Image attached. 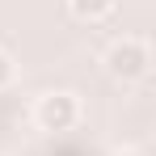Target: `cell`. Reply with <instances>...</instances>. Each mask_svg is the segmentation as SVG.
Segmentation results:
<instances>
[{
  "label": "cell",
  "mask_w": 156,
  "mask_h": 156,
  "mask_svg": "<svg viewBox=\"0 0 156 156\" xmlns=\"http://www.w3.org/2000/svg\"><path fill=\"white\" fill-rule=\"evenodd\" d=\"M101 63H105V72H110V80L135 84V80H144L152 72V51H148L144 38H114V42L105 47Z\"/></svg>",
  "instance_id": "obj_1"
},
{
  "label": "cell",
  "mask_w": 156,
  "mask_h": 156,
  "mask_svg": "<svg viewBox=\"0 0 156 156\" xmlns=\"http://www.w3.org/2000/svg\"><path fill=\"white\" fill-rule=\"evenodd\" d=\"M80 97L72 93V89H51V93H42L38 101H34V122H38V131H72L80 122Z\"/></svg>",
  "instance_id": "obj_2"
},
{
  "label": "cell",
  "mask_w": 156,
  "mask_h": 156,
  "mask_svg": "<svg viewBox=\"0 0 156 156\" xmlns=\"http://www.w3.org/2000/svg\"><path fill=\"white\" fill-rule=\"evenodd\" d=\"M68 13L76 21H101L114 13V0H68Z\"/></svg>",
  "instance_id": "obj_3"
},
{
  "label": "cell",
  "mask_w": 156,
  "mask_h": 156,
  "mask_svg": "<svg viewBox=\"0 0 156 156\" xmlns=\"http://www.w3.org/2000/svg\"><path fill=\"white\" fill-rule=\"evenodd\" d=\"M13 80H17V59L9 51H0V89H9Z\"/></svg>",
  "instance_id": "obj_4"
},
{
  "label": "cell",
  "mask_w": 156,
  "mask_h": 156,
  "mask_svg": "<svg viewBox=\"0 0 156 156\" xmlns=\"http://www.w3.org/2000/svg\"><path fill=\"white\" fill-rule=\"evenodd\" d=\"M118 156H139V152H118Z\"/></svg>",
  "instance_id": "obj_5"
}]
</instances>
